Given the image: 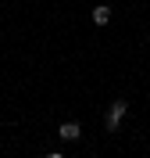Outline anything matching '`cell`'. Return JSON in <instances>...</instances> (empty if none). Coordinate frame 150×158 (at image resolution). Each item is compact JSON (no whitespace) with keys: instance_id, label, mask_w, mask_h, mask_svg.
Here are the masks:
<instances>
[{"instance_id":"obj_3","label":"cell","mask_w":150,"mask_h":158,"mask_svg":"<svg viewBox=\"0 0 150 158\" xmlns=\"http://www.w3.org/2000/svg\"><path fill=\"white\" fill-rule=\"evenodd\" d=\"M107 22H111V7H107V4L93 7V25H107Z\"/></svg>"},{"instance_id":"obj_1","label":"cell","mask_w":150,"mask_h":158,"mask_svg":"<svg viewBox=\"0 0 150 158\" xmlns=\"http://www.w3.org/2000/svg\"><path fill=\"white\" fill-rule=\"evenodd\" d=\"M129 115V101L125 97H114L111 101V108H107V118H104V126H107V133H114V129L121 126V118Z\"/></svg>"},{"instance_id":"obj_2","label":"cell","mask_w":150,"mask_h":158,"mask_svg":"<svg viewBox=\"0 0 150 158\" xmlns=\"http://www.w3.org/2000/svg\"><path fill=\"white\" fill-rule=\"evenodd\" d=\"M57 137L61 140H79L82 137V126H79V122H61V126H57Z\"/></svg>"},{"instance_id":"obj_4","label":"cell","mask_w":150,"mask_h":158,"mask_svg":"<svg viewBox=\"0 0 150 158\" xmlns=\"http://www.w3.org/2000/svg\"><path fill=\"white\" fill-rule=\"evenodd\" d=\"M47 158H64V155H61V151H50V155H47Z\"/></svg>"}]
</instances>
